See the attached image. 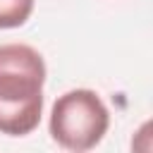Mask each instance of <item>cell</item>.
Wrapping results in <instances>:
<instances>
[{
  "label": "cell",
  "instance_id": "277c9868",
  "mask_svg": "<svg viewBox=\"0 0 153 153\" xmlns=\"http://www.w3.org/2000/svg\"><path fill=\"white\" fill-rule=\"evenodd\" d=\"M131 153H151V122H143L131 139Z\"/></svg>",
  "mask_w": 153,
  "mask_h": 153
},
{
  "label": "cell",
  "instance_id": "7a4b0ae2",
  "mask_svg": "<svg viewBox=\"0 0 153 153\" xmlns=\"http://www.w3.org/2000/svg\"><path fill=\"white\" fill-rule=\"evenodd\" d=\"M50 136L57 146L72 153L96 148L110 129V110L103 98L91 88H72L53 103Z\"/></svg>",
  "mask_w": 153,
  "mask_h": 153
},
{
  "label": "cell",
  "instance_id": "3957f363",
  "mask_svg": "<svg viewBox=\"0 0 153 153\" xmlns=\"http://www.w3.org/2000/svg\"><path fill=\"white\" fill-rule=\"evenodd\" d=\"M36 0H0V29H17L33 14Z\"/></svg>",
  "mask_w": 153,
  "mask_h": 153
},
{
  "label": "cell",
  "instance_id": "6da1fadb",
  "mask_svg": "<svg viewBox=\"0 0 153 153\" xmlns=\"http://www.w3.org/2000/svg\"><path fill=\"white\" fill-rule=\"evenodd\" d=\"M45 60L26 43L0 45V134L26 136L43 115Z\"/></svg>",
  "mask_w": 153,
  "mask_h": 153
}]
</instances>
